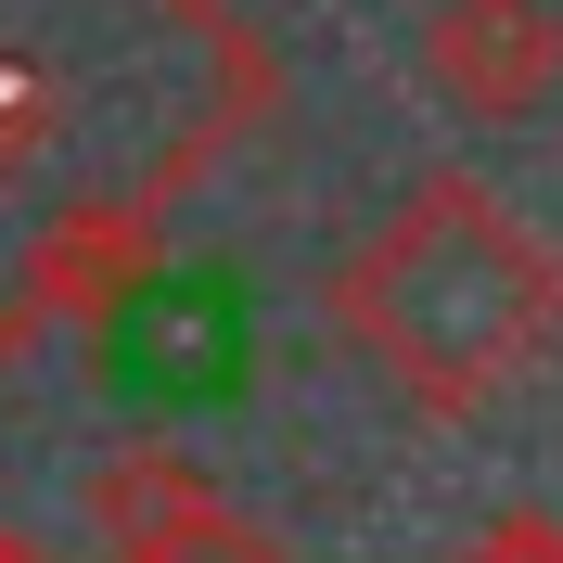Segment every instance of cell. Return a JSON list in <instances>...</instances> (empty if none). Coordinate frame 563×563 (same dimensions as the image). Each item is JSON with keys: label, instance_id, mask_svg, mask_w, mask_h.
Segmentation results:
<instances>
[{"label": "cell", "instance_id": "cell-4", "mask_svg": "<svg viewBox=\"0 0 563 563\" xmlns=\"http://www.w3.org/2000/svg\"><path fill=\"white\" fill-rule=\"evenodd\" d=\"M422 77L461 115H538L563 90V13L551 0H435L422 13Z\"/></svg>", "mask_w": 563, "mask_h": 563}, {"label": "cell", "instance_id": "cell-1", "mask_svg": "<svg viewBox=\"0 0 563 563\" xmlns=\"http://www.w3.org/2000/svg\"><path fill=\"white\" fill-rule=\"evenodd\" d=\"M333 333L422 410H487L499 385H526L563 346V256L499 192L422 179L333 269Z\"/></svg>", "mask_w": 563, "mask_h": 563}, {"label": "cell", "instance_id": "cell-5", "mask_svg": "<svg viewBox=\"0 0 563 563\" xmlns=\"http://www.w3.org/2000/svg\"><path fill=\"white\" fill-rule=\"evenodd\" d=\"M65 141V65L38 38H0V179H26Z\"/></svg>", "mask_w": 563, "mask_h": 563}, {"label": "cell", "instance_id": "cell-2", "mask_svg": "<svg viewBox=\"0 0 563 563\" xmlns=\"http://www.w3.org/2000/svg\"><path fill=\"white\" fill-rule=\"evenodd\" d=\"M90 333H103L115 385H154V397H231L244 385V295L206 269H141Z\"/></svg>", "mask_w": 563, "mask_h": 563}, {"label": "cell", "instance_id": "cell-6", "mask_svg": "<svg viewBox=\"0 0 563 563\" xmlns=\"http://www.w3.org/2000/svg\"><path fill=\"white\" fill-rule=\"evenodd\" d=\"M474 563H563V512H499L474 538Z\"/></svg>", "mask_w": 563, "mask_h": 563}, {"label": "cell", "instance_id": "cell-3", "mask_svg": "<svg viewBox=\"0 0 563 563\" xmlns=\"http://www.w3.org/2000/svg\"><path fill=\"white\" fill-rule=\"evenodd\" d=\"M90 538L103 563H282L179 449H115L90 474Z\"/></svg>", "mask_w": 563, "mask_h": 563}]
</instances>
